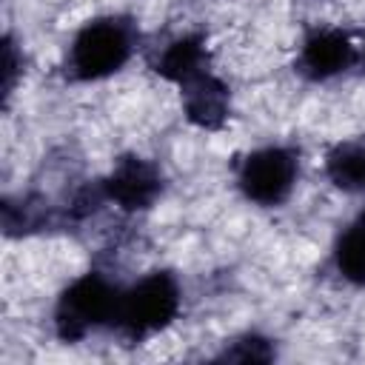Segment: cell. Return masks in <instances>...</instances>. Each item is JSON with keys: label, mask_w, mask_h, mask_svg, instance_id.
<instances>
[{"label": "cell", "mask_w": 365, "mask_h": 365, "mask_svg": "<svg viewBox=\"0 0 365 365\" xmlns=\"http://www.w3.org/2000/svg\"><path fill=\"white\" fill-rule=\"evenodd\" d=\"M103 200L117 205L120 211L137 214L154 208V202L165 191V177L157 163L143 154H123L114 160L111 171L100 180Z\"/></svg>", "instance_id": "5"}, {"label": "cell", "mask_w": 365, "mask_h": 365, "mask_svg": "<svg viewBox=\"0 0 365 365\" xmlns=\"http://www.w3.org/2000/svg\"><path fill=\"white\" fill-rule=\"evenodd\" d=\"M182 308V288L180 279L171 271H148L134 285L123 288L114 331L131 342L140 345L157 334H163Z\"/></svg>", "instance_id": "3"}, {"label": "cell", "mask_w": 365, "mask_h": 365, "mask_svg": "<svg viewBox=\"0 0 365 365\" xmlns=\"http://www.w3.org/2000/svg\"><path fill=\"white\" fill-rule=\"evenodd\" d=\"M23 77V51L17 46V40L11 34L3 37V68H0V94H3V106H9L17 83Z\"/></svg>", "instance_id": "12"}, {"label": "cell", "mask_w": 365, "mask_h": 365, "mask_svg": "<svg viewBox=\"0 0 365 365\" xmlns=\"http://www.w3.org/2000/svg\"><path fill=\"white\" fill-rule=\"evenodd\" d=\"M359 66V46L336 26H314L297 51V71L311 83H328Z\"/></svg>", "instance_id": "6"}, {"label": "cell", "mask_w": 365, "mask_h": 365, "mask_svg": "<svg viewBox=\"0 0 365 365\" xmlns=\"http://www.w3.org/2000/svg\"><path fill=\"white\" fill-rule=\"evenodd\" d=\"M120 297L123 288L100 271H86L77 279H71L60 291L51 311V325L57 339L74 345L103 328H114Z\"/></svg>", "instance_id": "2"}, {"label": "cell", "mask_w": 365, "mask_h": 365, "mask_svg": "<svg viewBox=\"0 0 365 365\" xmlns=\"http://www.w3.org/2000/svg\"><path fill=\"white\" fill-rule=\"evenodd\" d=\"M299 180V154L291 145H259L237 163L240 194L259 208L288 202Z\"/></svg>", "instance_id": "4"}, {"label": "cell", "mask_w": 365, "mask_h": 365, "mask_svg": "<svg viewBox=\"0 0 365 365\" xmlns=\"http://www.w3.org/2000/svg\"><path fill=\"white\" fill-rule=\"evenodd\" d=\"M217 359H222V362H271V359H277V345L271 336L245 331V334L234 336L231 342H225L222 351L217 354Z\"/></svg>", "instance_id": "11"}, {"label": "cell", "mask_w": 365, "mask_h": 365, "mask_svg": "<svg viewBox=\"0 0 365 365\" xmlns=\"http://www.w3.org/2000/svg\"><path fill=\"white\" fill-rule=\"evenodd\" d=\"M331 259H334L336 274L348 285L365 288V208L336 237L334 251H331Z\"/></svg>", "instance_id": "10"}, {"label": "cell", "mask_w": 365, "mask_h": 365, "mask_svg": "<svg viewBox=\"0 0 365 365\" xmlns=\"http://www.w3.org/2000/svg\"><path fill=\"white\" fill-rule=\"evenodd\" d=\"M137 46V26L123 14H103L77 29L66 54V74L77 83H100L123 71Z\"/></svg>", "instance_id": "1"}, {"label": "cell", "mask_w": 365, "mask_h": 365, "mask_svg": "<svg viewBox=\"0 0 365 365\" xmlns=\"http://www.w3.org/2000/svg\"><path fill=\"white\" fill-rule=\"evenodd\" d=\"M325 177L345 194L365 191V140H339L325 154Z\"/></svg>", "instance_id": "9"}, {"label": "cell", "mask_w": 365, "mask_h": 365, "mask_svg": "<svg viewBox=\"0 0 365 365\" xmlns=\"http://www.w3.org/2000/svg\"><path fill=\"white\" fill-rule=\"evenodd\" d=\"M182 114L200 131H220L231 117V88L214 68L180 86Z\"/></svg>", "instance_id": "7"}, {"label": "cell", "mask_w": 365, "mask_h": 365, "mask_svg": "<svg viewBox=\"0 0 365 365\" xmlns=\"http://www.w3.org/2000/svg\"><path fill=\"white\" fill-rule=\"evenodd\" d=\"M359 66H362V68H365V43H362V46H359Z\"/></svg>", "instance_id": "13"}, {"label": "cell", "mask_w": 365, "mask_h": 365, "mask_svg": "<svg viewBox=\"0 0 365 365\" xmlns=\"http://www.w3.org/2000/svg\"><path fill=\"white\" fill-rule=\"evenodd\" d=\"M208 68H211V54L200 31H185V34L171 37L154 60V71L165 83H174L177 88Z\"/></svg>", "instance_id": "8"}]
</instances>
